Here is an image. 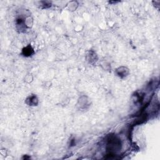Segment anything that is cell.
<instances>
[{
	"mask_svg": "<svg viewBox=\"0 0 160 160\" xmlns=\"http://www.w3.org/2000/svg\"><path fill=\"white\" fill-rule=\"evenodd\" d=\"M26 103L31 106H37L38 104V98L35 94H32L27 98Z\"/></svg>",
	"mask_w": 160,
	"mask_h": 160,
	"instance_id": "obj_3",
	"label": "cell"
},
{
	"mask_svg": "<svg viewBox=\"0 0 160 160\" xmlns=\"http://www.w3.org/2000/svg\"><path fill=\"white\" fill-rule=\"evenodd\" d=\"M106 150L108 157L112 159L116 155V153L121 149V142L115 135H109L106 137Z\"/></svg>",
	"mask_w": 160,
	"mask_h": 160,
	"instance_id": "obj_1",
	"label": "cell"
},
{
	"mask_svg": "<svg viewBox=\"0 0 160 160\" xmlns=\"http://www.w3.org/2000/svg\"><path fill=\"white\" fill-rule=\"evenodd\" d=\"M115 73L119 78H124L128 75L129 70L125 67H121L116 70Z\"/></svg>",
	"mask_w": 160,
	"mask_h": 160,
	"instance_id": "obj_2",
	"label": "cell"
},
{
	"mask_svg": "<svg viewBox=\"0 0 160 160\" xmlns=\"http://www.w3.org/2000/svg\"><path fill=\"white\" fill-rule=\"evenodd\" d=\"M35 51L32 46L29 45L26 47L24 48L22 50V54L25 57H29L34 54Z\"/></svg>",
	"mask_w": 160,
	"mask_h": 160,
	"instance_id": "obj_4",
	"label": "cell"
}]
</instances>
